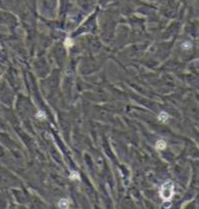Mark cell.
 Wrapping results in <instances>:
<instances>
[{
  "label": "cell",
  "mask_w": 199,
  "mask_h": 209,
  "mask_svg": "<svg viewBox=\"0 0 199 209\" xmlns=\"http://www.w3.org/2000/svg\"><path fill=\"white\" fill-rule=\"evenodd\" d=\"M160 195H161L162 199L165 200V201L171 200L173 195H174V185H173V183L170 182V181L166 182L161 188Z\"/></svg>",
  "instance_id": "1"
},
{
  "label": "cell",
  "mask_w": 199,
  "mask_h": 209,
  "mask_svg": "<svg viewBox=\"0 0 199 209\" xmlns=\"http://www.w3.org/2000/svg\"><path fill=\"white\" fill-rule=\"evenodd\" d=\"M59 206L61 208H67L69 206V201L67 199H62V200H60L59 202Z\"/></svg>",
  "instance_id": "3"
},
{
  "label": "cell",
  "mask_w": 199,
  "mask_h": 209,
  "mask_svg": "<svg viewBox=\"0 0 199 209\" xmlns=\"http://www.w3.org/2000/svg\"><path fill=\"white\" fill-rule=\"evenodd\" d=\"M165 147H166V141L165 140L160 139V140L157 141V143H156V148H157V150L163 151V150H165Z\"/></svg>",
  "instance_id": "2"
},
{
  "label": "cell",
  "mask_w": 199,
  "mask_h": 209,
  "mask_svg": "<svg viewBox=\"0 0 199 209\" xmlns=\"http://www.w3.org/2000/svg\"><path fill=\"white\" fill-rule=\"evenodd\" d=\"M168 117H169V115H168L166 112H162L159 115V119H160V120H162V121H166L167 119H168Z\"/></svg>",
  "instance_id": "4"
}]
</instances>
